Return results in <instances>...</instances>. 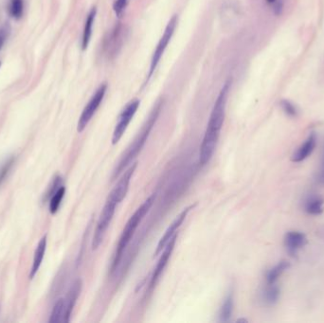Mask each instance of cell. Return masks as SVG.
Segmentation results:
<instances>
[{"instance_id":"1","label":"cell","mask_w":324,"mask_h":323,"mask_svg":"<svg viewBox=\"0 0 324 323\" xmlns=\"http://www.w3.org/2000/svg\"><path fill=\"white\" fill-rule=\"evenodd\" d=\"M230 86V82L225 83L219 93L218 97L216 99L215 104L212 108L208 126L206 129L204 138L199 151V162L201 165H206L210 162L217 145L220 132L225 120V106Z\"/></svg>"},{"instance_id":"2","label":"cell","mask_w":324,"mask_h":323,"mask_svg":"<svg viewBox=\"0 0 324 323\" xmlns=\"http://www.w3.org/2000/svg\"><path fill=\"white\" fill-rule=\"evenodd\" d=\"M161 109V104L158 103L155 108L153 109V111L150 114L148 120H146V122L144 123L143 127L141 128V132L138 134V136L136 137L133 142L131 143V145L127 149L125 154L121 157L119 164L117 165L116 169L113 172V180L115 178H117L120 176V174L127 168V166L129 164H131L135 157H137L138 155L141 153V149L144 146L145 142L147 141L150 132L152 130V128L155 125V121L158 118V115L160 113Z\"/></svg>"},{"instance_id":"3","label":"cell","mask_w":324,"mask_h":323,"mask_svg":"<svg viewBox=\"0 0 324 323\" xmlns=\"http://www.w3.org/2000/svg\"><path fill=\"white\" fill-rule=\"evenodd\" d=\"M155 193L152 195L151 197H149L143 203L141 204V207L137 211H135L134 214L128 220V222H127L126 225L124 227L122 233L120 235V240H119V243H118V246H117V249H116V252H115V255H114V260H113L112 267H111L112 271H114L115 268L118 267L120 259H121L122 253L125 250L127 246L129 245L130 241L132 239V237H133L135 232L137 231L138 227L141 224V221L143 220V218L145 217V215L148 213L151 207L153 206V204L155 202Z\"/></svg>"},{"instance_id":"4","label":"cell","mask_w":324,"mask_h":323,"mask_svg":"<svg viewBox=\"0 0 324 323\" xmlns=\"http://www.w3.org/2000/svg\"><path fill=\"white\" fill-rule=\"evenodd\" d=\"M119 204L115 201V199H113L112 197L108 196L107 199H106V204H105V207L101 212V215H100L99 220L97 222V225H96L94 235H93V240H92V249L93 250H96L99 247L103 240L105 238L106 231L112 221L114 213L116 211V207Z\"/></svg>"},{"instance_id":"5","label":"cell","mask_w":324,"mask_h":323,"mask_svg":"<svg viewBox=\"0 0 324 323\" xmlns=\"http://www.w3.org/2000/svg\"><path fill=\"white\" fill-rule=\"evenodd\" d=\"M177 22H178V17H177L176 14L173 15V17L168 22V24H167V26L165 28V30H164V33L162 35L161 38H160L159 42H158L156 48H155L153 57H152L150 71H149V78L151 77L153 75V73L155 72V69H156L157 64L159 63L165 49H167L170 41H171L172 37L175 34V30H176V26H177Z\"/></svg>"},{"instance_id":"6","label":"cell","mask_w":324,"mask_h":323,"mask_svg":"<svg viewBox=\"0 0 324 323\" xmlns=\"http://www.w3.org/2000/svg\"><path fill=\"white\" fill-rule=\"evenodd\" d=\"M106 89H107V84H101L97 91L95 92V94L92 96L90 101L88 102V104L85 106V109L83 110L82 115L78 121L77 130L79 133L83 132L85 127L87 126L88 122L91 120L94 114L96 113L97 109L99 108L100 105L102 104L103 100L105 98Z\"/></svg>"},{"instance_id":"7","label":"cell","mask_w":324,"mask_h":323,"mask_svg":"<svg viewBox=\"0 0 324 323\" xmlns=\"http://www.w3.org/2000/svg\"><path fill=\"white\" fill-rule=\"evenodd\" d=\"M140 104H141V102L139 100H133L123 108V110L120 113L118 121H117V124H116L114 132H113V145L117 144L120 141V139L122 138L123 134L125 133L130 121L133 119L135 114L140 107Z\"/></svg>"},{"instance_id":"8","label":"cell","mask_w":324,"mask_h":323,"mask_svg":"<svg viewBox=\"0 0 324 323\" xmlns=\"http://www.w3.org/2000/svg\"><path fill=\"white\" fill-rule=\"evenodd\" d=\"M196 205H190L189 207H187L186 209H184L183 211L179 213V215L175 219V221L170 225L169 228L167 229V231L164 233V235L162 236L161 239L159 240L156 249L155 251V256L159 255L162 252V250L164 249V247L169 243L170 240L172 239L177 232V230L180 228V225L183 224L184 220L187 217V215L189 214L190 210L195 208Z\"/></svg>"},{"instance_id":"9","label":"cell","mask_w":324,"mask_h":323,"mask_svg":"<svg viewBox=\"0 0 324 323\" xmlns=\"http://www.w3.org/2000/svg\"><path fill=\"white\" fill-rule=\"evenodd\" d=\"M137 166H138V162L132 163V165L123 173V175L120 177L117 185L114 187V189L109 193V196L112 197L113 199H115V201L117 203L120 204L126 197L127 191L129 190V185H130L132 176L134 175L135 170L137 168Z\"/></svg>"},{"instance_id":"10","label":"cell","mask_w":324,"mask_h":323,"mask_svg":"<svg viewBox=\"0 0 324 323\" xmlns=\"http://www.w3.org/2000/svg\"><path fill=\"white\" fill-rule=\"evenodd\" d=\"M176 240H177V234H176L172 239L170 240L169 243L166 245V246L164 247V249L162 250L161 256H160V258L158 260V263H157L155 270H154V273H153L152 278H151V281H150V288L151 289L155 288V284L158 281L160 275L164 271L165 267H167L168 262H169L170 258H171V255L174 251V248H175V246H176Z\"/></svg>"},{"instance_id":"11","label":"cell","mask_w":324,"mask_h":323,"mask_svg":"<svg viewBox=\"0 0 324 323\" xmlns=\"http://www.w3.org/2000/svg\"><path fill=\"white\" fill-rule=\"evenodd\" d=\"M82 290V281L77 280L73 283L71 288L69 294L64 300V316H63V322H69L71 319V313L75 306V303L77 302L78 297Z\"/></svg>"},{"instance_id":"12","label":"cell","mask_w":324,"mask_h":323,"mask_svg":"<svg viewBox=\"0 0 324 323\" xmlns=\"http://www.w3.org/2000/svg\"><path fill=\"white\" fill-rule=\"evenodd\" d=\"M306 236L299 232H289L286 233L284 238V245L287 248V251L291 256H295L300 248L306 245Z\"/></svg>"},{"instance_id":"13","label":"cell","mask_w":324,"mask_h":323,"mask_svg":"<svg viewBox=\"0 0 324 323\" xmlns=\"http://www.w3.org/2000/svg\"><path fill=\"white\" fill-rule=\"evenodd\" d=\"M316 145L317 137L315 134H311L308 139L303 142V144L298 148L296 153L292 156V160L294 162H302L305 160L314 152Z\"/></svg>"},{"instance_id":"14","label":"cell","mask_w":324,"mask_h":323,"mask_svg":"<svg viewBox=\"0 0 324 323\" xmlns=\"http://www.w3.org/2000/svg\"><path fill=\"white\" fill-rule=\"evenodd\" d=\"M46 248H47V236H44L42 239L40 240V242L38 243V246L36 247V252H35V257H34V263H33V267H31V271L29 277L30 279H33L36 273L38 272L39 268L41 267L45 252H46Z\"/></svg>"},{"instance_id":"15","label":"cell","mask_w":324,"mask_h":323,"mask_svg":"<svg viewBox=\"0 0 324 323\" xmlns=\"http://www.w3.org/2000/svg\"><path fill=\"white\" fill-rule=\"evenodd\" d=\"M97 14V10L96 8H93L91 11L89 12V14L87 15L86 21H85V28H84V33H83V38H82V49L85 50L87 49L92 36V28H93V24L95 21V17Z\"/></svg>"},{"instance_id":"16","label":"cell","mask_w":324,"mask_h":323,"mask_svg":"<svg viewBox=\"0 0 324 323\" xmlns=\"http://www.w3.org/2000/svg\"><path fill=\"white\" fill-rule=\"evenodd\" d=\"M121 27H116L115 29L113 30L112 34L109 36V38L106 41V51L108 55L111 54H116V52H118V49L120 48V38H121Z\"/></svg>"},{"instance_id":"17","label":"cell","mask_w":324,"mask_h":323,"mask_svg":"<svg viewBox=\"0 0 324 323\" xmlns=\"http://www.w3.org/2000/svg\"><path fill=\"white\" fill-rule=\"evenodd\" d=\"M324 200L321 197H311L305 202V211L311 215H318L323 212Z\"/></svg>"},{"instance_id":"18","label":"cell","mask_w":324,"mask_h":323,"mask_svg":"<svg viewBox=\"0 0 324 323\" xmlns=\"http://www.w3.org/2000/svg\"><path fill=\"white\" fill-rule=\"evenodd\" d=\"M290 265L288 262L286 261H282L280 262L277 266H275L273 268H271L267 274V281L268 284H273L276 283V281H278V279L281 277V275L288 269Z\"/></svg>"},{"instance_id":"19","label":"cell","mask_w":324,"mask_h":323,"mask_svg":"<svg viewBox=\"0 0 324 323\" xmlns=\"http://www.w3.org/2000/svg\"><path fill=\"white\" fill-rule=\"evenodd\" d=\"M63 316H64V300L60 299L57 301L51 315H50V323L63 322Z\"/></svg>"},{"instance_id":"20","label":"cell","mask_w":324,"mask_h":323,"mask_svg":"<svg viewBox=\"0 0 324 323\" xmlns=\"http://www.w3.org/2000/svg\"><path fill=\"white\" fill-rule=\"evenodd\" d=\"M280 297V289L273 284H268V287L264 292V301L268 305H273L278 302Z\"/></svg>"},{"instance_id":"21","label":"cell","mask_w":324,"mask_h":323,"mask_svg":"<svg viewBox=\"0 0 324 323\" xmlns=\"http://www.w3.org/2000/svg\"><path fill=\"white\" fill-rule=\"evenodd\" d=\"M233 295H229L226 297L225 302L222 305V308L220 310V320L221 321H229L231 316L233 315Z\"/></svg>"},{"instance_id":"22","label":"cell","mask_w":324,"mask_h":323,"mask_svg":"<svg viewBox=\"0 0 324 323\" xmlns=\"http://www.w3.org/2000/svg\"><path fill=\"white\" fill-rule=\"evenodd\" d=\"M66 193V188L64 187H60L58 190L52 195L50 202V213H56L61 202L63 200V197Z\"/></svg>"},{"instance_id":"23","label":"cell","mask_w":324,"mask_h":323,"mask_svg":"<svg viewBox=\"0 0 324 323\" xmlns=\"http://www.w3.org/2000/svg\"><path fill=\"white\" fill-rule=\"evenodd\" d=\"M23 0H11L9 13L14 19H20L23 15Z\"/></svg>"},{"instance_id":"24","label":"cell","mask_w":324,"mask_h":323,"mask_svg":"<svg viewBox=\"0 0 324 323\" xmlns=\"http://www.w3.org/2000/svg\"><path fill=\"white\" fill-rule=\"evenodd\" d=\"M11 31H12V27L9 23H4L0 27V50L2 49L4 44L7 41L9 36L11 35Z\"/></svg>"},{"instance_id":"25","label":"cell","mask_w":324,"mask_h":323,"mask_svg":"<svg viewBox=\"0 0 324 323\" xmlns=\"http://www.w3.org/2000/svg\"><path fill=\"white\" fill-rule=\"evenodd\" d=\"M281 105H282V109H283V111L285 112L286 115H288L289 117H292V118H294V117H297V115H298V111H297V108L294 106V105H292L289 101H286V100H283L282 101V103H281Z\"/></svg>"},{"instance_id":"26","label":"cell","mask_w":324,"mask_h":323,"mask_svg":"<svg viewBox=\"0 0 324 323\" xmlns=\"http://www.w3.org/2000/svg\"><path fill=\"white\" fill-rule=\"evenodd\" d=\"M127 1L128 0H116L114 3V11L116 14L120 17V15L123 13V11L125 10L127 5Z\"/></svg>"},{"instance_id":"27","label":"cell","mask_w":324,"mask_h":323,"mask_svg":"<svg viewBox=\"0 0 324 323\" xmlns=\"http://www.w3.org/2000/svg\"><path fill=\"white\" fill-rule=\"evenodd\" d=\"M12 164H13L12 160H11V162H6V163L1 167V169H0V183H1L2 180H4L5 176H6V175L8 174V171L11 168Z\"/></svg>"},{"instance_id":"28","label":"cell","mask_w":324,"mask_h":323,"mask_svg":"<svg viewBox=\"0 0 324 323\" xmlns=\"http://www.w3.org/2000/svg\"><path fill=\"white\" fill-rule=\"evenodd\" d=\"M273 6H274L275 14H277V15H280V14H282V7H283L282 0H277L273 4Z\"/></svg>"},{"instance_id":"29","label":"cell","mask_w":324,"mask_h":323,"mask_svg":"<svg viewBox=\"0 0 324 323\" xmlns=\"http://www.w3.org/2000/svg\"><path fill=\"white\" fill-rule=\"evenodd\" d=\"M317 182L324 185V163L322 164V167L320 169V171H319L318 176H317Z\"/></svg>"},{"instance_id":"30","label":"cell","mask_w":324,"mask_h":323,"mask_svg":"<svg viewBox=\"0 0 324 323\" xmlns=\"http://www.w3.org/2000/svg\"><path fill=\"white\" fill-rule=\"evenodd\" d=\"M277 0H267V2H268V4H274L275 2H276Z\"/></svg>"},{"instance_id":"31","label":"cell","mask_w":324,"mask_h":323,"mask_svg":"<svg viewBox=\"0 0 324 323\" xmlns=\"http://www.w3.org/2000/svg\"><path fill=\"white\" fill-rule=\"evenodd\" d=\"M0 67H1V62H0Z\"/></svg>"}]
</instances>
